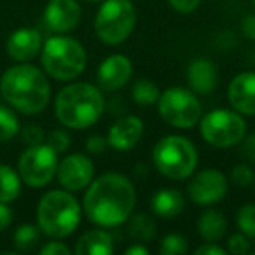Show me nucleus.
I'll return each instance as SVG.
<instances>
[{
    "label": "nucleus",
    "instance_id": "obj_1",
    "mask_svg": "<svg viewBox=\"0 0 255 255\" xmlns=\"http://www.w3.org/2000/svg\"><path fill=\"white\" fill-rule=\"evenodd\" d=\"M136 192L124 175L105 173L98 177L84 196V213L100 227L124 224L135 208Z\"/></svg>",
    "mask_w": 255,
    "mask_h": 255
},
{
    "label": "nucleus",
    "instance_id": "obj_2",
    "mask_svg": "<svg viewBox=\"0 0 255 255\" xmlns=\"http://www.w3.org/2000/svg\"><path fill=\"white\" fill-rule=\"evenodd\" d=\"M5 102L23 114H39L49 103L51 86L47 77L33 65L19 63L7 68L0 81Z\"/></svg>",
    "mask_w": 255,
    "mask_h": 255
},
{
    "label": "nucleus",
    "instance_id": "obj_3",
    "mask_svg": "<svg viewBox=\"0 0 255 255\" xmlns=\"http://www.w3.org/2000/svg\"><path fill=\"white\" fill-rule=\"evenodd\" d=\"M54 112L63 126L72 129H86L102 116L103 96L95 86L88 82H75L58 93Z\"/></svg>",
    "mask_w": 255,
    "mask_h": 255
},
{
    "label": "nucleus",
    "instance_id": "obj_4",
    "mask_svg": "<svg viewBox=\"0 0 255 255\" xmlns=\"http://www.w3.org/2000/svg\"><path fill=\"white\" fill-rule=\"evenodd\" d=\"M81 222L77 199L65 191H49L37 206V224L51 238H67Z\"/></svg>",
    "mask_w": 255,
    "mask_h": 255
},
{
    "label": "nucleus",
    "instance_id": "obj_5",
    "mask_svg": "<svg viewBox=\"0 0 255 255\" xmlns=\"http://www.w3.org/2000/svg\"><path fill=\"white\" fill-rule=\"evenodd\" d=\"M40 61L47 74L56 81H72L86 68V51L72 37L56 35L42 46Z\"/></svg>",
    "mask_w": 255,
    "mask_h": 255
},
{
    "label": "nucleus",
    "instance_id": "obj_6",
    "mask_svg": "<svg viewBox=\"0 0 255 255\" xmlns=\"http://www.w3.org/2000/svg\"><path fill=\"white\" fill-rule=\"evenodd\" d=\"M152 159L161 175L171 180L191 177L198 166V152L191 140L178 135L161 138L152 150Z\"/></svg>",
    "mask_w": 255,
    "mask_h": 255
},
{
    "label": "nucleus",
    "instance_id": "obj_7",
    "mask_svg": "<svg viewBox=\"0 0 255 255\" xmlns=\"http://www.w3.org/2000/svg\"><path fill=\"white\" fill-rule=\"evenodd\" d=\"M136 11L129 0H105L95 19V32L107 46H117L131 35Z\"/></svg>",
    "mask_w": 255,
    "mask_h": 255
},
{
    "label": "nucleus",
    "instance_id": "obj_8",
    "mask_svg": "<svg viewBox=\"0 0 255 255\" xmlns=\"http://www.w3.org/2000/svg\"><path fill=\"white\" fill-rule=\"evenodd\" d=\"M199 131L210 145L227 149V147L238 145L243 140L247 123L240 116V112L217 109L203 117Z\"/></svg>",
    "mask_w": 255,
    "mask_h": 255
},
{
    "label": "nucleus",
    "instance_id": "obj_9",
    "mask_svg": "<svg viewBox=\"0 0 255 255\" xmlns=\"http://www.w3.org/2000/svg\"><path fill=\"white\" fill-rule=\"evenodd\" d=\"M159 114L175 128H192L201 119V103L196 95L184 88H170L157 100Z\"/></svg>",
    "mask_w": 255,
    "mask_h": 255
},
{
    "label": "nucleus",
    "instance_id": "obj_10",
    "mask_svg": "<svg viewBox=\"0 0 255 255\" xmlns=\"http://www.w3.org/2000/svg\"><path fill=\"white\" fill-rule=\"evenodd\" d=\"M19 177L26 185L40 189L53 180L58 170V156L49 145H30L18 163Z\"/></svg>",
    "mask_w": 255,
    "mask_h": 255
},
{
    "label": "nucleus",
    "instance_id": "obj_11",
    "mask_svg": "<svg viewBox=\"0 0 255 255\" xmlns=\"http://www.w3.org/2000/svg\"><path fill=\"white\" fill-rule=\"evenodd\" d=\"M227 194V178L219 170H203L189 184V198L192 203L210 206L220 203Z\"/></svg>",
    "mask_w": 255,
    "mask_h": 255
},
{
    "label": "nucleus",
    "instance_id": "obj_12",
    "mask_svg": "<svg viewBox=\"0 0 255 255\" xmlns=\"http://www.w3.org/2000/svg\"><path fill=\"white\" fill-rule=\"evenodd\" d=\"M56 173L67 191H82L95 177V164L84 154H72L58 164Z\"/></svg>",
    "mask_w": 255,
    "mask_h": 255
},
{
    "label": "nucleus",
    "instance_id": "obj_13",
    "mask_svg": "<svg viewBox=\"0 0 255 255\" xmlns=\"http://www.w3.org/2000/svg\"><path fill=\"white\" fill-rule=\"evenodd\" d=\"M133 65L124 54H112L98 67V86L105 91H117L131 79Z\"/></svg>",
    "mask_w": 255,
    "mask_h": 255
},
{
    "label": "nucleus",
    "instance_id": "obj_14",
    "mask_svg": "<svg viewBox=\"0 0 255 255\" xmlns=\"http://www.w3.org/2000/svg\"><path fill=\"white\" fill-rule=\"evenodd\" d=\"M47 28L56 33H67L81 21V5L75 0H51L44 11Z\"/></svg>",
    "mask_w": 255,
    "mask_h": 255
},
{
    "label": "nucleus",
    "instance_id": "obj_15",
    "mask_svg": "<svg viewBox=\"0 0 255 255\" xmlns=\"http://www.w3.org/2000/svg\"><path fill=\"white\" fill-rule=\"evenodd\" d=\"M143 133L142 119L135 116H126L117 119L109 129L107 143L116 150H129L140 142Z\"/></svg>",
    "mask_w": 255,
    "mask_h": 255
},
{
    "label": "nucleus",
    "instance_id": "obj_16",
    "mask_svg": "<svg viewBox=\"0 0 255 255\" xmlns=\"http://www.w3.org/2000/svg\"><path fill=\"white\" fill-rule=\"evenodd\" d=\"M227 96L236 112L255 116V72L238 74L231 82Z\"/></svg>",
    "mask_w": 255,
    "mask_h": 255
},
{
    "label": "nucleus",
    "instance_id": "obj_17",
    "mask_svg": "<svg viewBox=\"0 0 255 255\" xmlns=\"http://www.w3.org/2000/svg\"><path fill=\"white\" fill-rule=\"evenodd\" d=\"M42 46V37L35 28H18L7 39V54L12 60L25 63L37 56Z\"/></svg>",
    "mask_w": 255,
    "mask_h": 255
},
{
    "label": "nucleus",
    "instance_id": "obj_18",
    "mask_svg": "<svg viewBox=\"0 0 255 255\" xmlns=\"http://www.w3.org/2000/svg\"><path fill=\"white\" fill-rule=\"evenodd\" d=\"M187 81L192 91L208 95L217 86V67L206 58H198L187 68Z\"/></svg>",
    "mask_w": 255,
    "mask_h": 255
},
{
    "label": "nucleus",
    "instance_id": "obj_19",
    "mask_svg": "<svg viewBox=\"0 0 255 255\" xmlns=\"http://www.w3.org/2000/svg\"><path fill=\"white\" fill-rule=\"evenodd\" d=\"M114 252V238L107 231H88L75 245L77 255H110Z\"/></svg>",
    "mask_w": 255,
    "mask_h": 255
},
{
    "label": "nucleus",
    "instance_id": "obj_20",
    "mask_svg": "<svg viewBox=\"0 0 255 255\" xmlns=\"http://www.w3.org/2000/svg\"><path fill=\"white\" fill-rule=\"evenodd\" d=\"M150 208L163 219H175L184 210V196L175 189H161L152 196Z\"/></svg>",
    "mask_w": 255,
    "mask_h": 255
},
{
    "label": "nucleus",
    "instance_id": "obj_21",
    "mask_svg": "<svg viewBox=\"0 0 255 255\" xmlns=\"http://www.w3.org/2000/svg\"><path fill=\"white\" fill-rule=\"evenodd\" d=\"M227 222L224 219V215L215 210H208L198 219V233L201 234V238L205 241H219L220 238L226 234Z\"/></svg>",
    "mask_w": 255,
    "mask_h": 255
},
{
    "label": "nucleus",
    "instance_id": "obj_22",
    "mask_svg": "<svg viewBox=\"0 0 255 255\" xmlns=\"http://www.w3.org/2000/svg\"><path fill=\"white\" fill-rule=\"evenodd\" d=\"M21 192V178L11 166L0 164V203H11Z\"/></svg>",
    "mask_w": 255,
    "mask_h": 255
},
{
    "label": "nucleus",
    "instance_id": "obj_23",
    "mask_svg": "<svg viewBox=\"0 0 255 255\" xmlns=\"http://www.w3.org/2000/svg\"><path fill=\"white\" fill-rule=\"evenodd\" d=\"M129 224H128V233L131 234L138 241H150L156 236V224L147 213H136L129 215Z\"/></svg>",
    "mask_w": 255,
    "mask_h": 255
},
{
    "label": "nucleus",
    "instance_id": "obj_24",
    "mask_svg": "<svg viewBox=\"0 0 255 255\" xmlns=\"http://www.w3.org/2000/svg\"><path fill=\"white\" fill-rule=\"evenodd\" d=\"M133 100L142 107L154 105L159 100V89L152 81L142 79V81L135 82V86H133Z\"/></svg>",
    "mask_w": 255,
    "mask_h": 255
},
{
    "label": "nucleus",
    "instance_id": "obj_25",
    "mask_svg": "<svg viewBox=\"0 0 255 255\" xmlns=\"http://www.w3.org/2000/svg\"><path fill=\"white\" fill-rule=\"evenodd\" d=\"M19 133V121L11 109L0 105V142H9Z\"/></svg>",
    "mask_w": 255,
    "mask_h": 255
},
{
    "label": "nucleus",
    "instance_id": "obj_26",
    "mask_svg": "<svg viewBox=\"0 0 255 255\" xmlns=\"http://www.w3.org/2000/svg\"><path fill=\"white\" fill-rule=\"evenodd\" d=\"M40 231L33 224H23L16 229L14 233V245L19 250H32L39 243Z\"/></svg>",
    "mask_w": 255,
    "mask_h": 255
},
{
    "label": "nucleus",
    "instance_id": "obj_27",
    "mask_svg": "<svg viewBox=\"0 0 255 255\" xmlns=\"http://www.w3.org/2000/svg\"><path fill=\"white\" fill-rule=\"evenodd\" d=\"M189 250V240L182 234H168L159 245V254L163 255H178Z\"/></svg>",
    "mask_w": 255,
    "mask_h": 255
},
{
    "label": "nucleus",
    "instance_id": "obj_28",
    "mask_svg": "<svg viewBox=\"0 0 255 255\" xmlns=\"http://www.w3.org/2000/svg\"><path fill=\"white\" fill-rule=\"evenodd\" d=\"M238 229L247 238H255V205H245L236 217Z\"/></svg>",
    "mask_w": 255,
    "mask_h": 255
},
{
    "label": "nucleus",
    "instance_id": "obj_29",
    "mask_svg": "<svg viewBox=\"0 0 255 255\" xmlns=\"http://www.w3.org/2000/svg\"><path fill=\"white\" fill-rule=\"evenodd\" d=\"M255 175L252 171L250 166H245V164H238V166L233 168L231 171V182H233L236 187H248V185L254 182Z\"/></svg>",
    "mask_w": 255,
    "mask_h": 255
},
{
    "label": "nucleus",
    "instance_id": "obj_30",
    "mask_svg": "<svg viewBox=\"0 0 255 255\" xmlns=\"http://www.w3.org/2000/svg\"><path fill=\"white\" fill-rule=\"evenodd\" d=\"M47 145L56 154L65 152V150L68 149V145H70V136H68V133L63 131V129H54V131H51L49 136H47Z\"/></svg>",
    "mask_w": 255,
    "mask_h": 255
},
{
    "label": "nucleus",
    "instance_id": "obj_31",
    "mask_svg": "<svg viewBox=\"0 0 255 255\" xmlns=\"http://www.w3.org/2000/svg\"><path fill=\"white\" fill-rule=\"evenodd\" d=\"M227 250L234 255L248 254V250H250V243H248V240H247L245 234H233V236H229V240H227Z\"/></svg>",
    "mask_w": 255,
    "mask_h": 255
},
{
    "label": "nucleus",
    "instance_id": "obj_32",
    "mask_svg": "<svg viewBox=\"0 0 255 255\" xmlns=\"http://www.w3.org/2000/svg\"><path fill=\"white\" fill-rule=\"evenodd\" d=\"M21 136H23V142L28 143V147L39 145L44 140V131H42V128L37 126V124H28L21 131Z\"/></svg>",
    "mask_w": 255,
    "mask_h": 255
},
{
    "label": "nucleus",
    "instance_id": "obj_33",
    "mask_svg": "<svg viewBox=\"0 0 255 255\" xmlns=\"http://www.w3.org/2000/svg\"><path fill=\"white\" fill-rule=\"evenodd\" d=\"M40 254L42 255H70V248L67 245L60 243V241H51V243L44 245L40 248Z\"/></svg>",
    "mask_w": 255,
    "mask_h": 255
},
{
    "label": "nucleus",
    "instance_id": "obj_34",
    "mask_svg": "<svg viewBox=\"0 0 255 255\" xmlns=\"http://www.w3.org/2000/svg\"><path fill=\"white\" fill-rule=\"evenodd\" d=\"M107 140L103 138V136H98V135H93V136H89L88 140H86V150L88 152H91V154H100V152H103V150L107 149Z\"/></svg>",
    "mask_w": 255,
    "mask_h": 255
},
{
    "label": "nucleus",
    "instance_id": "obj_35",
    "mask_svg": "<svg viewBox=\"0 0 255 255\" xmlns=\"http://www.w3.org/2000/svg\"><path fill=\"white\" fill-rule=\"evenodd\" d=\"M170 5L178 12H192L199 5L201 0H168Z\"/></svg>",
    "mask_w": 255,
    "mask_h": 255
},
{
    "label": "nucleus",
    "instance_id": "obj_36",
    "mask_svg": "<svg viewBox=\"0 0 255 255\" xmlns=\"http://www.w3.org/2000/svg\"><path fill=\"white\" fill-rule=\"evenodd\" d=\"M196 255H226V250L220 248L219 245L212 243V241H206L205 245H199L194 250Z\"/></svg>",
    "mask_w": 255,
    "mask_h": 255
},
{
    "label": "nucleus",
    "instance_id": "obj_37",
    "mask_svg": "<svg viewBox=\"0 0 255 255\" xmlns=\"http://www.w3.org/2000/svg\"><path fill=\"white\" fill-rule=\"evenodd\" d=\"M241 154H243L250 163L255 164V133L245 140L243 147H241Z\"/></svg>",
    "mask_w": 255,
    "mask_h": 255
},
{
    "label": "nucleus",
    "instance_id": "obj_38",
    "mask_svg": "<svg viewBox=\"0 0 255 255\" xmlns=\"http://www.w3.org/2000/svg\"><path fill=\"white\" fill-rule=\"evenodd\" d=\"M12 220V212L9 210L7 203H0V233L9 227Z\"/></svg>",
    "mask_w": 255,
    "mask_h": 255
},
{
    "label": "nucleus",
    "instance_id": "obj_39",
    "mask_svg": "<svg viewBox=\"0 0 255 255\" xmlns=\"http://www.w3.org/2000/svg\"><path fill=\"white\" fill-rule=\"evenodd\" d=\"M241 30L248 39L255 40V14H248L241 23Z\"/></svg>",
    "mask_w": 255,
    "mask_h": 255
},
{
    "label": "nucleus",
    "instance_id": "obj_40",
    "mask_svg": "<svg viewBox=\"0 0 255 255\" xmlns=\"http://www.w3.org/2000/svg\"><path fill=\"white\" fill-rule=\"evenodd\" d=\"M126 255H149V248H145L143 245H133V247H128L124 250Z\"/></svg>",
    "mask_w": 255,
    "mask_h": 255
},
{
    "label": "nucleus",
    "instance_id": "obj_41",
    "mask_svg": "<svg viewBox=\"0 0 255 255\" xmlns=\"http://www.w3.org/2000/svg\"><path fill=\"white\" fill-rule=\"evenodd\" d=\"M86 2H100V0H86Z\"/></svg>",
    "mask_w": 255,
    "mask_h": 255
},
{
    "label": "nucleus",
    "instance_id": "obj_42",
    "mask_svg": "<svg viewBox=\"0 0 255 255\" xmlns=\"http://www.w3.org/2000/svg\"><path fill=\"white\" fill-rule=\"evenodd\" d=\"M252 4H254V7H255V0H252Z\"/></svg>",
    "mask_w": 255,
    "mask_h": 255
},
{
    "label": "nucleus",
    "instance_id": "obj_43",
    "mask_svg": "<svg viewBox=\"0 0 255 255\" xmlns=\"http://www.w3.org/2000/svg\"><path fill=\"white\" fill-rule=\"evenodd\" d=\"M254 191H255V178H254Z\"/></svg>",
    "mask_w": 255,
    "mask_h": 255
}]
</instances>
